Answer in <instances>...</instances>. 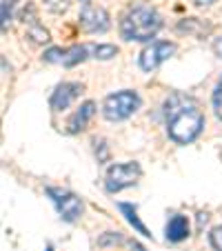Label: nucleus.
Masks as SVG:
<instances>
[{"label": "nucleus", "instance_id": "nucleus-1", "mask_svg": "<svg viewBox=\"0 0 222 251\" xmlns=\"http://www.w3.org/2000/svg\"><path fill=\"white\" fill-rule=\"evenodd\" d=\"M165 120L169 138L178 145H189L200 136L204 116L196 98L187 94H171L165 102Z\"/></svg>", "mask_w": 222, "mask_h": 251}, {"label": "nucleus", "instance_id": "nucleus-2", "mask_svg": "<svg viewBox=\"0 0 222 251\" xmlns=\"http://www.w3.org/2000/svg\"><path fill=\"white\" fill-rule=\"evenodd\" d=\"M162 27V18L151 5L147 2H138L124 14L123 23H120V33L124 40H151Z\"/></svg>", "mask_w": 222, "mask_h": 251}, {"label": "nucleus", "instance_id": "nucleus-3", "mask_svg": "<svg viewBox=\"0 0 222 251\" xmlns=\"http://www.w3.org/2000/svg\"><path fill=\"white\" fill-rule=\"evenodd\" d=\"M140 107V98H138L136 91H116V94L107 96L102 104V114L107 120H124L133 114V111Z\"/></svg>", "mask_w": 222, "mask_h": 251}, {"label": "nucleus", "instance_id": "nucleus-4", "mask_svg": "<svg viewBox=\"0 0 222 251\" xmlns=\"http://www.w3.org/2000/svg\"><path fill=\"white\" fill-rule=\"evenodd\" d=\"M140 174H142V169L138 162H120V165L109 167L107 178H104V187H107L109 194L123 191V189H127V187L136 185Z\"/></svg>", "mask_w": 222, "mask_h": 251}, {"label": "nucleus", "instance_id": "nucleus-5", "mask_svg": "<svg viewBox=\"0 0 222 251\" xmlns=\"http://www.w3.org/2000/svg\"><path fill=\"white\" fill-rule=\"evenodd\" d=\"M47 194H49V198L53 200V204H56L62 220L74 223L82 213V200L78 198L76 194H69V191H65V189H56V187H49Z\"/></svg>", "mask_w": 222, "mask_h": 251}, {"label": "nucleus", "instance_id": "nucleus-6", "mask_svg": "<svg viewBox=\"0 0 222 251\" xmlns=\"http://www.w3.org/2000/svg\"><path fill=\"white\" fill-rule=\"evenodd\" d=\"M173 51H175L173 43H165V40L151 43L149 47H145L140 51V67L145 71H153L156 67H160L165 60H169Z\"/></svg>", "mask_w": 222, "mask_h": 251}, {"label": "nucleus", "instance_id": "nucleus-7", "mask_svg": "<svg viewBox=\"0 0 222 251\" xmlns=\"http://www.w3.org/2000/svg\"><path fill=\"white\" fill-rule=\"evenodd\" d=\"M80 27L87 33H104L109 29V14L102 7L85 2L80 11Z\"/></svg>", "mask_w": 222, "mask_h": 251}, {"label": "nucleus", "instance_id": "nucleus-8", "mask_svg": "<svg viewBox=\"0 0 222 251\" xmlns=\"http://www.w3.org/2000/svg\"><path fill=\"white\" fill-rule=\"evenodd\" d=\"M82 94V85L80 82H62V85L56 87V91L51 94V109L53 111H62L67 109L78 96Z\"/></svg>", "mask_w": 222, "mask_h": 251}, {"label": "nucleus", "instance_id": "nucleus-9", "mask_svg": "<svg viewBox=\"0 0 222 251\" xmlns=\"http://www.w3.org/2000/svg\"><path fill=\"white\" fill-rule=\"evenodd\" d=\"M96 114V102H91V100H87L85 104H80V109L76 111V114L69 118V125H67V131L69 133H78L82 131V129L87 127V123L91 120V116Z\"/></svg>", "mask_w": 222, "mask_h": 251}, {"label": "nucleus", "instance_id": "nucleus-10", "mask_svg": "<svg viewBox=\"0 0 222 251\" xmlns=\"http://www.w3.org/2000/svg\"><path fill=\"white\" fill-rule=\"evenodd\" d=\"M165 231H167V240H171V242L184 240V238L189 236V220L184 218V216H180V213H175V216L169 218Z\"/></svg>", "mask_w": 222, "mask_h": 251}, {"label": "nucleus", "instance_id": "nucleus-11", "mask_svg": "<svg viewBox=\"0 0 222 251\" xmlns=\"http://www.w3.org/2000/svg\"><path fill=\"white\" fill-rule=\"evenodd\" d=\"M120 211L127 216V220H129V225H131L133 229H136L138 233H142L145 238H151V231L142 225V220H140V216H138V209H136V204H129V202H120Z\"/></svg>", "mask_w": 222, "mask_h": 251}, {"label": "nucleus", "instance_id": "nucleus-12", "mask_svg": "<svg viewBox=\"0 0 222 251\" xmlns=\"http://www.w3.org/2000/svg\"><path fill=\"white\" fill-rule=\"evenodd\" d=\"M178 31H187L191 36H204L207 31H211V25L202 23L198 18H184L178 23Z\"/></svg>", "mask_w": 222, "mask_h": 251}, {"label": "nucleus", "instance_id": "nucleus-13", "mask_svg": "<svg viewBox=\"0 0 222 251\" xmlns=\"http://www.w3.org/2000/svg\"><path fill=\"white\" fill-rule=\"evenodd\" d=\"M89 53H91V45H76V47L67 49V56H65V62H62V65L74 67V65H78V62L85 60Z\"/></svg>", "mask_w": 222, "mask_h": 251}, {"label": "nucleus", "instance_id": "nucleus-14", "mask_svg": "<svg viewBox=\"0 0 222 251\" xmlns=\"http://www.w3.org/2000/svg\"><path fill=\"white\" fill-rule=\"evenodd\" d=\"M27 38H31L33 43H38V45H45V43H49V31L43 27L40 23H31L27 27Z\"/></svg>", "mask_w": 222, "mask_h": 251}, {"label": "nucleus", "instance_id": "nucleus-15", "mask_svg": "<svg viewBox=\"0 0 222 251\" xmlns=\"http://www.w3.org/2000/svg\"><path fill=\"white\" fill-rule=\"evenodd\" d=\"M118 53V49L114 45H91V56L96 60H109V58H114Z\"/></svg>", "mask_w": 222, "mask_h": 251}, {"label": "nucleus", "instance_id": "nucleus-16", "mask_svg": "<svg viewBox=\"0 0 222 251\" xmlns=\"http://www.w3.org/2000/svg\"><path fill=\"white\" fill-rule=\"evenodd\" d=\"M213 109H216V116L222 120V76L216 85V91H213Z\"/></svg>", "mask_w": 222, "mask_h": 251}, {"label": "nucleus", "instance_id": "nucleus-17", "mask_svg": "<svg viewBox=\"0 0 222 251\" xmlns=\"http://www.w3.org/2000/svg\"><path fill=\"white\" fill-rule=\"evenodd\" d=\"M65 56L67 49H58V47H51L45 51V60L47 62H65Z\"/></svg>", "mask_w": 222, "mask_h": 251}, {"label": "nucleus", "instance_id": "nucleus-18", "mask_svg": "<svg viewBox=\"0 0 222 251\" xmlns=\"http://www.w3.org/2000/svg\"><path fill=\"white\" fill-rule=\"evenodd\" d=\"M45 7L53 14H62V11L69 9V0H45Z\"/></svg>", "mask_w": 222, "mask_h": 251}, {"label": "nucleus", "instance_id": "nucleus-19", "mask_svg": "<svg viewBox=\"0 0 222 251\" xmlns=\"http://www.w3.org/2000/svg\"><path fill=\"white\" fill-rule=\"evenodd\" d=\"M209 242H211V247L216 251H222V225L211 229V233H209Z\"/></svg>", "mask_w": 222, "mask_h": 251}, {"label": "nucleus", "instance_id": "nucleus-20", "mask_svg": "<svg viewBox=\"0 0 222 251\" xmlns=\"http://www.w3.org/2000/svg\"><path fill=\"white\" fill-rule=\"evenodd\" d=\"M16 0H2V31H7V25L11 20V9Z\"/></svg>", "mask_w": 222, "mask_h": 251}, {"label": "nucleus", "instance_id": "nucleus-21", "mask_svg": "<svg viewBox=\"0 0 222 251\" xmlns=\"http://www.w3.org/2000/svg\"><path fill=\"white\" fill-rule=\"evenodd\" d=\"M96 153H98V160L100 162H107V158H109V149H107V142L104 140H96Z\"/></svg>", "mask_w": 222, "mask_h": 251}, {"label": "nucleus", "instance_id": "nucleus-22", "mask_svg": "<svg viewBox=\"0 0 222 251\" xmlns=\"http://www.w3.org/2000/svg\"><path fill=\"white\" fill-rule=\"evenodd\" d=\"M114 242H123V238L118 236V233H107V236H102L98 240L100 247H107V245H114Z\"/></svg>", "mask_w": 222, "mask_h": 251}, {"label": "nucleus", "instance_id": "nucleus-23", "mask_svg": "<svg viewBox=\"0 0 222 251\" xmlns=\"http://www.w3.org/2000/svg\"><path fill=\"white\" fill-rule=\"evenodd\" d=\"M213 51H216V56H218V58H222V36H220V38L213 40Z\"/></svg>", "mask_w": 222, "mask_h": 251}, {"label": "nucleus", "instance_id": "nucleus-24", "mask_svg": "<svg viewBox=\"0 0 222 251\" xmlns=\"http://www.w3.org/2000/svg\"><path fill=\"white\" fill-rule=\"evenodd\" d=\"M194 5H198V7H207V5H213L216 0H191Z\"/></svg>", "mask_w": 222, "mask_h": 251}, {"label": "nucleus", "instance_id": "nucleus-25", "mask_svg": "<svg viewBox=\"0 0 222 251\" xmlns=\"http://www.w3.org/2000/svg\"><path fill=\"white\" fill-rule=\"evenodd\" d=\"M131 251H147V249L140 245V242H131Z\"/></svg>", "mask_w": 222, "mask_h": 251}, {"label": "nucleus", "instance_id": "nucleus-26", "mask_svg": "<svg viewBox=\"0 0 222 251\" xmlns=\"http://www.w3.org/2000/svg\"><path fill=\"white\" fill-rule=\"evenodd\" d=\"M45 251H53V249H51V247H47V249H45Z\"/></svg>", "mask_w": 222, "mask_h": 251}]
</instances>
